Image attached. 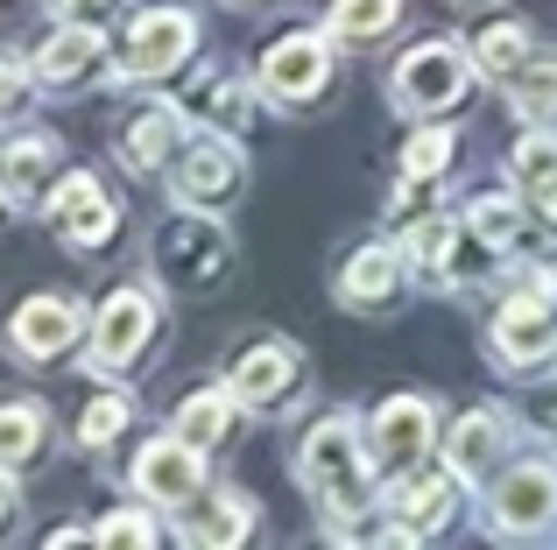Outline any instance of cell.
I'll use <instances>...</instances> for the list:
<instances>
[{
  "label": "cell",
  "mask_w": 557,
  "mask_h": 550,
  "mask_svg": "<svg viewBox=\"0 0 557 550\" xmlns=\"http://www.w3.org/2000/svg\"><path fill=\"white\" fill-rule=\"evenodd\" d=\"M297 473H304V487L325 501L332 537H346V529L360 523V509H368V459H360L354 424H346V416H325V424L304 438Z\"/></svg>",
  "instance_id": "obj_1"
},
{
  "label": "cell",
  "mask_w": 557,
  "mask_h": 550,
  "mask_svg": "<svg viewBox=\"0 0 557 550\" xmlns=\"http://www.w3.org/2000/svg\"><path fill=\"white\" fill-rule=\"evenodd\" d=\"M466 92H473V57L451 50V42H423L395 71V107H409V113H445Z\"/></svg>",
  "instance_id": "obj_2"
},
{
  "label": "cell",
  "mask_w": 557,
  "mask_h": 550,
  "mask_svg": "<svg viewBox=\"0 0 557 550\" xmlns=\"http://www.w3.org/2000/svg\"><path fill=\"white\" fill-rule=\"evenodd\" d=\"M226 226L205 220V212H184V220H170L163 234H156V268L170 275L177 289H205L219 268H226Z\"/></svg>",
  "instance_id": "obj_3"
},
{
  "label": "cell",
  "mask_w": 557,
  "mask_h": 550,
  "mask_svg": "<svg viewBox=\"0 0 557 550\" xmlns=\"http://www.w3.org/2000/svg\"><path fill=\"white\" fill-rule=\"evenodd\" d=\"M557 523V466H516L494 487V529L502 537H536Z\"/></svg>",
  "instance_id": "obj_4"
},
{
  "label": "cell",
  "mask_w": 557,
  "mask_h": 550,
  "mask_svg": "<svg viewBox=\"0 0 557 550\" xmlns=\"http://www.w3.org/2000/svg\"><path fill=\"white\" fill-rule=\"evenodd\" d=\"M190 42H198L190 14H177V8H149V14L135 22V36H127L121 71H127V78H163V71H177L184 57H190Z\"/></svg>",
  "instance_id": "obj_5"
},
{
  "label": "cell",
  "mask_w": 557,
  "mask_h": 550,
  "mask_svg": "<svg viewBox=\"0 0 557 550\" xmlns=\"http://www.w3.org/2000/svg\"><path fill=\"white\" fill-rule=\"evenodd\" d=\"M149 332H156V303L141 289H113L99 303V325H92V367H127L149 346Z\"/></svg>",
  "instance_id": "obj_6"
},
{
  "label": "cell",
  "mask_w": 557,
  "mask_h": 550,
  "mask_svg": "<svg viewBox=\"0 0 557 550\" xmlns=\"http://www.w3.org/2000/svg\"><path fill=\"white\" fill-rule=\"evenodd\" d=\"M332 78V57L318 36H283L269 57H261V85H269V99H283V107H304V99H318Z\"/></svg>",
  "instance_id": "obj_7"
},
{
  "label": "cell",
  "mask_w": 557,
  "mask_h": 550,
  "mask_svg": "<svg viewBox=\"0 0 557 550\" xmlns=\"http://www.w3.org/2000/svg\"><path fill=\"white\" fill-rule=\"evenodd\" d=\"M50 220H57V234H64V248H107V234L121 226V212H113V198L99 191V177H64V191H57V205H50Z\"/></svg>",
  "instance_id": "obj_8"
},
{
  "label": "cell",
  "mask_w": 557,
  "mask_h": 550,
  "mask_svg": "<svg viewBox=\"0 0 557 550\" xmlns=\"http://www.w3.org/2000/svg\"><path fill=\"white\" fill-rule=\"evenodd\" d=\"M431 445V402L423 396H395L374 410V466L381 473H409Z\"/></svg>",
  "instance_id": "obj_9"
},
{
  "label": "cell",
  "mask_w": 557,
  "mask_h": 550,
  "mask_svg": "<svg viewBox=\"0 0 557 550\" xmlns=\"http://www.w3.org/2000/svg\"><path fill=\"white\" fill-rule=\"evenodd\" d=\"M78 332H85V311L71 297H28L22 311H14L8 339H14V353H28V360H57Z\"/></svg>",
  "instance_id": "obj_10"
},
{
  "label": "cell",
  "mask_w": 557,
  "mask_h": 550,
  "mask_svg": "<svg viewBox=\"0 0 557 550\" xmlns=\"http://www.w3.org/2000/svg\"><path fill=\"white\" fill-rule=\"evenodd\" d=\"M550 275H530V289L522 297L502 303V317H494V346H502L508 367H522V360H536L550 346Z\"/></svg>",
  "instance_id": "obj_11"
},
{
  "label": "cell",
  "mask_w": 557,
  "mask_h": 550,
  "mask_svg": "<svg viewBox=\"0 0 557 550\" xmlns=\"http://www.w3.org/2000/svg\"><path fill=\"white\" fill-rule=\"evenodd\" d=\"M135 480H141V495L163 501V509H190V501L205 495V480H198V452H190L184 438L149 445V452L135 459Z\"/></svg>",
  "instance_id": "obj_12"
},
{
  "label": "cell",
  "mask_w": 557,
  "mask_h": 550,
  "mask_svg": "<svg viewBox=\"0 0 557 550\" xmlns=\"http://www.w3.org/2000/svg\"><path fill=\"white\" fill-rule=\"evenodd\" d=\"M451 495H459L451 473H417V480H403V487H395V529H388V537H403V543L431 537V529L451 515Z\"/></svg>",
  "instance_id": "obj_13"
},
{
  "label": "cell",
  "mask_w": 557,
  "mask_h": 550,
  "mask_svg": "<svg viewBox=\"0 0 557 550\" xmlns=\"http://www.w3.org/2000/svg\"><path fill=\"white\" fill-rule=\"evenodd\" d=\"M240 191V155H233V141H198V149L177 163V198L190 205H219V198Z\"/></svg>",
  "instance_id": "obj_14"
},
{
  "label": "cell",
  "mask_w": 557,
  "mask_h": 550,
  "mask_svg": "<svg viewBox=\"0 0 557 550\" xmlns=\"http://www.w3.org/2000/svg\"><path fill=\"white\" fill-rule=\"evenodd\" d=\"M99 57H107V36H99L92 22H71L64 36H50L36 50V78L42 85H85L99 71Z\"/></svg>",
  "instance_id": "obj_15"
},
{
  "label": "cell",
  "mask_w": 557,
  "mask_h": 550,
  "mask_svg": "<svg viewBox=\"0 0 557 550\" xmlns=\"http://www.w3.org/2000/svg\"><path fill=\"white\" fill-rule=\"evenodd\" d=\"M50 177H57V141L22 135V141L0 149V198H8V205H36V198L50 191Z\"/></svg>",
  "instance_id": "obj_16"
},
{
  "label": "cell",
  "mask_w": 557,
  "mask_h": 550,
  "mask_svg": "<svg viewBox=\"0 0 557 550\" xmlns=\"http://www.w3.org/2000/svg\"><path fill=\"white\" fill-rule=\"evenodd\" d=\"M289 382H297V353H289V346H255V353L233 360V396H240L247 410L289 396Z\"/></svg>",
  "instance_id": "obj_17"
},
{
  "label": "cell",
  "mask_w": 557,
  "mask_h": 550,
  "mask_svg": "<svg viewBox=\"0 0 557 550\" xmlns=\"http://www.w3.org/2000/svg\"><path fill=\"white\" fill-rule=\"evenodd\" d=\"M494 459H502V424H494V410L459 416V430H451V445H445V473L466 487V480H480V473H494Z\"/></svg>",
  "instance_id": "obj_18"
},
{
  "label": "cell",
  "mask_w": 557,
  "mask_h": 550,
  "mask_svg": "<svg viewBox=\"0 0 557 550\" xmlns=\"http://www.w3.org/2000/svg\"><path fill=\"white\" fill-rule=\"evenodd\" d=\"M395 289H403V248H360L354 262H346V275H339V297L360 303V311L388 303Z\"/></svg>",
  "instance_id": "obj_19"
},
{
  "label": "cell",
  "mask_w": 557,
  "mask_h": 550,
  "mask_svg": "<svg viewBox=\"0 0 557 550\" xmlns=\"http://www.w3.org/2000/svg\"><path fill=\"white\" fill-rule=\"evenodd\" d=\"M177 135H184V113H177V107H149L135 127H127V141H121L127 170H156V163H170V155H177Z\"/></svg>",
  "instance_id": "obj_20"
},
{
  "label": "cell",
  "mask_w": 557,
  "mask_h": 550,
  "mask_svg": "<svg viewBox=\"0 0 557 550\" xmlns=\"http://www.w3.org/2000/svg\"><path fill=\"white\" fill-rule=\"evenodd\" d=\"M247 523H255V509H247L240 495H205L198 509L184 515V537L190 543H240Z\"/></svg>",
  "instance_id": "obj_21"
},
{
  "label": "cell",
  "mask_w": 557,
  "mask_h": 550,
  "mask_svg": "<svg viewBox=\"0 0 557 550\" xmlns=\"http://www.w3.org/2000/svg\"><path fill=\"white\" fill-rule=\"evenodd\" d=\"M190 113H205L212 135H240V127H247V85L240 78H212V71H205V78L190 85Z\"/></svg>",
  "instance_id": "obj_22"
},
{
  "label": "cell",
  "mask_w": 557,
  "mask_h": 550,
  "mask_svg": "<svg viewBox=\"0 0 557 550\" xmlns=\"http://www.w3.org/2000/svg\"><path fill=\"white\" fill-rule=\"evenodd\" d=\"M473 234L494 240V248H516V254H536V248H544V234L522 220L516 198H480V205H473Z\"/></svg>",
  "instance_id": "obj_23"
},
{
  "label": "cell",
  "mask_w": 557,
  "mask_h": 550,
  "mask_svg": "<svg viewBox=\"0 0 557 550\" xmlns=\"http://www.w3.org/2000/svg\"><path fill=\"white\" fill-rule=\"evenodd\" d=\"M233 402L240 396H190L177 410V438L190 445V452H212V445L233 438Z\"/></svg>",
  "instance_id": "obj_24"
},
{
  "label": "cell",
  "mask_w": 557,
  "mask_h": 550,
  "mask_svg": "<svg viewBox=\"0 0 557 550\" xmlns=\"http://www.w3.org/2000/svg\"><path fill=\"white\" fill-rule=\"evenodd\" d=\"M403 22V0H332V36L339 42H381Z\"/></svg>",
  "instance_id": "obj_25"
},
{
  "label": "cell",
  "mask_w": 557,
  "mask_h": 550,
  "mask_svg": "<svg viewBox=\"0 0 557 550\" xmlns=\"http://www.w3.org/2000/svg\"><path fill=\"white\" fill-rule=\"evenodd\" d=\"M508 107H516L522 121H550V113H557V64L508 71Z\"/></svg>",
  "instance_id": "obj_26"
},
{
  "label": "cell",
  "mask_w": 557,
  "mask_h": 550,
  "mask_svg": "<svg viewBox=\"0 0 557 550\" xmlns=\"http://www.w3.org/2000/svg\"><path fill=\"white\" fill-rule=\"evenodd\" d=\"M36 445H42V410L36 402H8L0 410V466H22Z\"/></svg>",
  "instance_id": "obj_27"
},
{
  "label": "cell",
  "mask_w": 557,
  "mask_h": 550,
  "mask_svg": "<svg viewBox=\"0 0 557 550\" xmlns=\"http://www.w3.org/2000/svg\"><path fill=\"white\" fill-rule=\"evenodd\" d=\"M508 170H516L522 191H544V184L557 177V135H550V127H544V135H530L516 155H508Z\"/></svg>",
  "instance_id": "obj_28"
},
{
  "label": "cell",
  "mask_w": 557,
  "mask_h": 550,
  "mask_svg": "<svg viewBox=\"0 0 557 550\" xmlns=\"http://www.w3.org/2000/svg\"><path fill=\"white\" fill-rule=\"evenodd\" d=\"M451 149H459V141H451L445 127H423V135H417V141L403 149V177H423V184H431L437 170L451 163Z\"/></svg>",
  "instance_id": "obj_29"
},
{
  "label": "cell",
  "mask_w": 557,
  "mask_h": 550,
  "mask_svg": "<svg viewBox=\"0 0 557 550\" xmlns=\"http://www.w3.org/2000/svg\"><path fill=\"white\" fill-rule=\"evenodd\" d=\"M522 50H530V42H522V28H516V22H494L487 36H480L473 57L494 71V78H508V71H522Z\"/></svg>",
  "instance_id": "obj_30"
},
{
  "label": "cell",
  "mask_w": 557,
  "mask_h": 550,
  "mask_svg": "<svg viewBox=\"0 0 557 550\" xmlns=\"http://www.w3.org/2000/svg\"><path fill=\"white\" fill-rule=\"evenodd\" d=\"M127 416H135V410H127V396H99L92 410H85L78 438H85V445H107V438H121V424H127Z\"/></svg>",
  "instance_id": "obj_31"
},
{
  "label": "cell",
  "mask_w": 557,
  "mask_h": 550,
  "mask_svg": "<svg viewBox=\"0 0 557 550\" xmlns=\"http://www.w3.org/2000/svg\"><path fill=\"white\" fill-rule=\"evenodd\" d=\"M92 537H99V543H163V529H156L141 509H113L107 523L92 529Z\"/></svg>",
  "instance_id": "obj_32"
},
{
  "label": "cell",
  "mask_w": 557,
  "mask_h": 550,
  "mask_svg": "<svg viewBox=\"0 0 557 550\" xmlns=\"http://www.w3.org/2000/svg\"><path fill=\"white\" fill-rule=\"evenodd\" d=\"M22 107H28V71L0 57V121H14Z\"/></svg>",
  "instance_id": "obj_33"
},
{
  "label": "cell",
  "mask_w": 557,
  "mask_h": 550,
  "mask_svg": "<svg viewBox=\"0 0 557 550\" xmlns=\"http://www.w3.org/2000/svg\"><path fill=\"white\" fill-rule=\"evenodd\" d=\"M121 8L127 0H57V14H64V22H121Z\"/></svg>",
  "instance_id": "obj_34"
},
{
  "label": "cell",
  "mask_w": 557,
  "mask_h": 550,
  "mask_svg": "<svg viewBox=\"0 0 557 550\" xmlns=\"http://www.w3.org/2000/svg\"><path fill=\"white\" fill-rule=\"evenodd\" d=\"M536 424H550V430H557V388H550V396H536Z\"/></svg>",
  "instance_id": "obj_35"
},
{
  "label": "cell",
  "mask_w": 557,
  "mask_h": 550,
  "mask_svg": "<svg viewBox=\"0 0 557 550\" xmlns=\"http://www.w3.org/2000/svg\"><path fill=\"white\" fill-rule=\"evenodd\" d=\"M536 212H544V220H557V177L544 184V191H536Z\"/></svg>",
  "instance_id": "obj_36"
},
{
  "label": "cell",
  "mask_w": 557,
  "mask_h": 550,
  "mask_svg": "<svg viewBox=\"0 0 557 550\" xmlns=\"http://www.w3.org/2000/svg\"><path fill=\"white\" fill-rule=\"evenodd\" d=\"M8 509H14V487H8V480H0V515H8Z\"/></svg>",
  "instance_id": "obj_37"
}]
</instances>
